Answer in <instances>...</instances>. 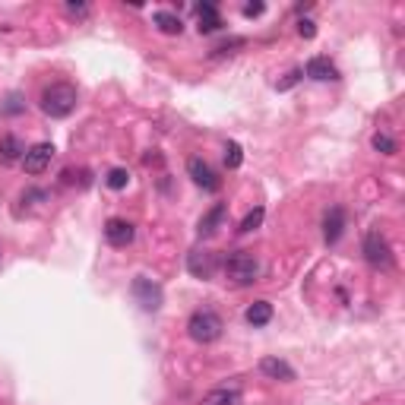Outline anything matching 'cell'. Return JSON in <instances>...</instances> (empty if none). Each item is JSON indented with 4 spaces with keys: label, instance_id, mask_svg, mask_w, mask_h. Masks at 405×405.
<instances>
[{
    "label": "cell",
    "instance_id": "6da1fadb",
    "mask_svg": "<svg viewBox=\"0 0 405 405\" xmlns=\"http://www.w3.org/2000/svg\"><path fill=\"white\" fill-rule=\"evenodd\" d=\"M76 102H79V92L70 83L48 86V89L42 92V98H38V105H42V111L48 117H70L76 111Z\"/></svg>",
    "mask_w": 405,
    "mask_h": 405
},
{
    "label": "cell",
    "instance_id": "7a4b0ae2",
    "mask_svg": "<svg viewBox=\"0 0 405 405\" xmlns=\"http://www.w3.org/2000/svg\"><path fill=\"white\" fill-rule=\"evenodd\" d=\"M225 279L231 285H238V289L254 285L260 279V260L254 254H247V250H234V254L225 257Z\"/></svg>",
    "mask_w": 405,
    "mask_h": 405
},
{
    "label": "cell",
    "instance_id": "3957f363",
    "mask_svg": "<svg viewBox=\"0 0 405 405\" xmlns=\"http://www.w3.org/2000/svg\"><path fill=\"white\" fill-rule=\"evenodd\" d=\"M222 330H225V323H222V316L215 310H193L190 320H187V333L199 345H209L215 339H222Z\"/></svg>",
    "mask_w": 405,
    "mask_h": 405
},
{
    "label": "cell",
    "instance_id": "277c9868",
    "mask_svg": "<svg viewBox=\"0 0 405 405\" xmlns=\"http://www.w3.org/2000/svg\"><path fill=\"white\" fill-rule=\"evenodd\" d=\"M364 260L371 263L374 269H390L392 266V254H390V244H386V238L374 228V231L364 234Z\"/></svg>",
    "mask_w": 405,
    "mask_h": 405
},
{
    "label": "cell",
    "instance_id": "5b68a950",
    "mask_svg": "<svg viewBox=\"0 0 405 405\" xmlns=\"http://www.w3.org/2000/svg\"><path fill=\"white\" fill-rule=\"evenodd\" d=\"M130 291H133L137 304L146 310V314H152V310L162 307V298H165V295H162V285H158V282H152L149 275H137Z\"/></svg>",
    "mask_w": 405,
    "mask_h": 405
},
{
    "label": "cell",
    "instance_id": "8992f818",
    "mask_svg": "<svg viewBox=\"0 0 405 405\" xmlns=\"http://www.w3.org/2000/svg\"><path fill=\"white\" fill-rule=\"evenodd\" d=\"M51 158H54V143H35L22 155V168H26V174H42L51 165Z\"/></svg>",
    "mask_w": 405,
    "mask_h": 405
},
{
    "label": "cell",
    "instance_id": "52a82bcc",
    "mask_svg": "<svg viewBox=\"0 0 405 405\" xmlns=\"http://www.w3.org/2000/svg\"><path fill=\"white\" fill-rule=\"evenodd\" d=\"M187 174H190L193 184L203 187V190H219V187H222V181L215 178V171L209 168V162H203L199 155H193L190 162H187Z\"/></svg>",
    "mask_w": 405,
    "mask_h": 405
},
{
    "label": "cell",
    "instance_id": "ba28073f",
    "mask_svg": "<svg viewBox=\"0 0 405 405\" xmlns=\"http://www.w3.org/2000/svg\"><path fill=\"white\" fill-rule=\"evenodd\" d=\"M137 234V228L130 225L127 219H108L105 222V240H108L111 247H127Z\"/></svg>",
    "mask_w": 405,
    "mask_h": 405
},
{
    "label": "cell",
    "instance_id": "9c48e42d",
    "mask_svg": "<svg viewBox=\"0 0 405 405\" xmlns=\"http://www.w3.org/2000/svg\"><path fill=\"white\" fill-rule=\"evenodd\" d=\"M187 269H190V275H197V279H213L215 275V254L213 250H193V254L187 257Z\"/></svg>",
    "mask_w": 405,
    "mask_h": 405
},
{
    "label": "cell",
    "instance_id": "30bf717a",
    "mask_svg": "<svg viewBox=\"0 0 405 405\" xmlns=\"http://www.w3.org/2000/svg\"><path fill=\"white\" fill-rule=\"evenodd\" d=\"M260 371L266 374L269 380H282V383H291V380H295V367H291L289 361H282V358H273V355H266L260 361Z\"/></svg>",
    "mask_w": 405,
    "mask_h": 405
},
{
    "label": "cell",
    "instance_id": "8fae6325",
    "mask_svg": "<svg viewBox=\"0 0 405 405\" xmlns=\"http://www.w3.org/2000/svg\"><path fill=\"white\" fill-rule=\"evenodd\" d=\"M342 231H345V209L333 206L326 213V219H323V238H326V244H336L342 238Z\"/></svg>",
    "mask_w": 405,
    "mask_h": 405
},
{
    "label": "cell",
    "instance_id": "7c38bea8",
    "mask_svg": "<svg viewBox=\"0 0 405 405\" xmlns=\"http://www.w3.org/2000/svg\"><path fill=\"white\" fill-rule=\"evenodd\" d=\"M22 155H26V146L20 143V137H13V133L0 137V165H16V162H22Z\"/></svg>",
    "mask_w": 405,
    "mask_h": 405
},
{
    "label": "cell",
    "instance_id": "4fadbf2b",
    "mask_svg": "<svg viewBox=\"0 0 405 405\" xmlns=\"http://www.w3.org/2000/svg\"><path fill=\"white\" fill-rule=\"evenodd\" d=\"M307 76L310 79H339V70H336V63L330 61V57H310L307 61Z\"/></svg>",
    "mask_w": 405,
    "mask_h": 405
},
{
    "label": "cell",
    "instance_id": "5bb4252c",
    "mask_svg": "<svg viewBox=\"0 0 405 405\" xmlns=\"http://www.w3.org/2000/svg\"><path fill=\"white\" fill-rule=\"evenodd\" d=\"M197 20H199L197 29L203 35L219 32V29H222V16H219V10H215L213 3H199V7H197Z\"/></svg>",
    "mask_w": 405,
    "mask_h": 405
},
{
    "label": "cell",
    "instance_id": "9a60e30c",
    "mask_svg": "<svg viewBox=\"0 0 405 405\" xmlns=\"http://www.w3.org/2000/svg\"><path fill=\"white\" fill-rule=\"evenodd\" d=\"M222 219H225V203H215V206L199 219V234H203V238L215 234V231H219V225H222Z\"/></svg>",
    "mask_w": 405,
    "mask_h": 405
},
{
    "label": "cell",
    "instance_id": "2e32d148",
    "mask_svg": "<svg viewBox=\"0 0 405 405\" xmlns=\"http://www.w3.org/2000/svg\"><path fill=\"white\" fill-rule=\"evenodd\" d=\"M199 405H240V392L228 390V386H219V390H209Z\"/></svg>",
    "mask_w": 405,
    "mask_h": 405
},
{
    "label": "cell",
    "instance_id": "e0dca14e",
    "mask_svg": "<svg viewBox=\"0 0 405 405\" xmlns=\"http://www.w3.org/2000/svg\"><path fill=\"white\" fill-rule=\"evenodd\" d=\"M152 22L158 26V32H165V35H181V32H184L181 16L178 13H168V10H158V13L152 16Z\"/></svg>",
    "mask_w": 405,
    "mask_h": 405
},
{
    "label": "cell",
    "instance_id": "ac0fdd59",
    "mask_svg": "<svg viewBox=\"0 0 405 405\" xmlns=\"http://www.w3.org/2000/svg\"><path fill=\"white\" fill-rule=\"evenodd\" d=\"M244 320H247L250 326H266V323L273 320V304H269V301H254L247 307V314H244Z\"/></svg>",
    "mask_w": 405,
    "mask_h": 405
},
{
    "label": "cell",
    "instance_id": "d6986e66",
    "mask_svg": "<svg viewBox=\"0 0 405 405\" xmlns=\"http://www.w3.org/2000/svg\"><path fill=\"white\" fill-rule=\"evenodd\" d=\"M263 219H266V209H263V206L250 209V213L244 215V222H240V228H238V231H240V234H250V231H254V228H260V225H263Z\"/></svg>",
    "mask_w": 405,
    "mask_h": 405
},
{
    "label": "cell",
    "instance_id": "ffe728a7",
    "mask_svg": "<svg viewBox=\"0 0 405 405\" xmlns=\"http://www.w3.org/2000/svg\"><path fill=\"white\" fill-rule=\"evenodd\" d=\"M105 184H108L111 190H124V187L130 184V171H127V168H111L108 178H105Z\"/></svg>",
    "mask_w": 405,
    "mask_h": 405
},
{
    "label": "cell",
    "instance_id": "44dd1931",
    "mask_svg": "<svg viewBox=\"0 0 405 405\" xmlns=\"http://www.w3.org/2000/svg\"><path fill=\"white\" fill-rule=\"evenodd\" d=\"M240 162H244V149H240V143L228 139L225 143V165L234 171V168H240Z\"/></svg>",
    "mask_w": 405,
    "mask_h": 405
},
{
    "label": "cell",
    "instance_id": "7402d4cb",
    "mask_svg": "<svg viewBox=\"0 0 405 405\" xmlns=\"http://www.w3.org/2000/svg\"><path fill=\"white\" fill-rule=\"evenodd\" d=\"M374 149L383 152V155H396V139L390 137V133H374Z\"/></svg>",
    "mask_w": 405,
    "mask_h": 405
},
{
    "label": "cell",
    "instance_id": "603a6c76",
    "mask_svg": "<svg viewBox=\"0 0 405 405\" xmlns=\"http://www.w3.org/2000/svg\"><path fill=\"white\" fill-rule=\"evenodd\" d=\"M238 48H244V38H231L228 45H219V48H215V57H222V54H234Z\"/></svg>",
    "mask_w": 405,
    "mask_h": 405
},
{
    "label": "cell",
    "instance_id": "cb8c5ba5",
    "mask_svg": "<svg viewBox=\"0 0 405 405\" xmlns=\"http://www.w3.org/2000/svg\"><path fill=\"white\" fill-rule=\"evenodd\" d=\"M298 79H301V70H291V73L285 76L282 83H275V89H279V92H285V89H291V86H295Z\"/></svg>",
    "mask_w": 405,
    "mask_h": 405
},
{
    "label": "cell",
    "instance_id": "d4e9b609",
    "mask_svg": "<svg viewBox=\"0 0 405 405\" xmlns=\"http://www.w3.org/2000/svg\"><path fill=\"white\" fill-rule=\"evenodd\" d=\"M298 35H301V38H314V35H316V22L301 20V22H298Z\"/></svg>",
    "mask_w": 405,
    "mask_h": 405
},
{
    "label": "cell",
    "instance_id": "484cf974",
    "mask_svg": "<svg viewBox=\"0 0 405 405\" xmlns=\"http://www.w3.org/2000/svg\"><path fill=\"white\" fill-rule=\"evenodd\" d=\"M263 10H266L263 3H247V7H244V16H247V20H254V16H260Z\"/></svg>",
    "mask_w": 405,
    "mask_h": 405
},
{
    "label": "cell",
    "instance_id": "4316f807",
    "mask_svg": "<svg viewBox=\"0 0 405 405\" xmlns=\"http://www.w3.org/2000/svg\"><path fill=\"white\" fill-rule=\"evenodd\" d=\"M67 13H73V16H86V13H89V7H86V3H67Z\"/></svg>",
    "mask_w": 405,
    "mask_h": 405
}]
</instances>
